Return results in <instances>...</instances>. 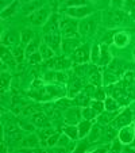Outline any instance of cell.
Segmentation results:
<instances>
[{"label":"cell","mask_w":135,"mask_h":153,"mask_svg":"<svg viewBox=\"0 0 135 153\" xmlns=\"http://www.w3.org/2000/svg\"><path fill=\"white\" fill-rule=\"evenodd\" d=\"M29 96L37 102L46 103V102H54L62 96H68V90L63 87V84L47 83L41 88H31L29 91Z\"/></svg>","instance_id":"6da1fadb"},{"label":"cell","mask_w":135,"mask_h":153,"mask_svg":"<svg viewBox=\"0 0 135 153\" xmlns=\"http://www.w3.org/2000/svg\"><path fill=\"white\" fill-rule=\"evenodd\" d=\"M131 14L124 11L123 8H112L107 14V25L108 27H122L128 26L131 23Z\"/></svg>","instance_id":"7a4b0ae2"},{"label":"cell","mask_w":135,"mask_h":153,"mask_svg":"<svg viewBox=\"0 0 135 153\" xmlns=\"http://www.w3.org/2000/svg\"><path fill=\"white\" fill-rule=\"evenodd\" d=\"M105 92H107V95L112 96V98H115L116 100H118V103L120 104L122 107L130 106V103L132 102V99L127 95L126 90H124V87L122 85L120 80L116 81V83H112V84L105 85Z\"/></svg>","instance_id":"3957f363"},{"label":"cell","mask_w":135,"mask_h":153,"mask_svg":"<svg viewBox=\"0 0 135 153\" xmlns=\"http://www.w3.org/2000/svg\"><path fill=\"white\" fill-rule=\"evenodd\" d=\"M60 31L62 38H77L78 33V20L65 15L60 20Z\"/></svg>","instance_id":"277c9868"},{"label":"cell","mask_w":135,"mask_h":153,"mask_svg":"<svg viewBox=\"0 0 135 153\" xmlns=\"http://www.w3.org/2000/svg\"><path fill=\"white\" fill-rule=\"evenodd\" d=\"M97 25H99V19L93 15L88 18H84L78 22V33L83 37H93L97 31Z\"/></svg>","instance_id":"5b68a950"},{"label":"cell","mask_w":135,"mask_h":153,"mask_svg":"<svg viewBox=\"0 0 135 153\" xmlns=\"http://www.w3.org/2000/svg\"><path fill=\"white\" fill-rule=\"evenodd\" d=\"M45 67L47 69H53V71H68L73 67V61L70 57L66 56H55V57L50 58L47 61H43Z\"/></svg>","instance_id":"8992f818"},{"label":"cell","mask_w":135,"mask_h":153,"mask_svg":"<svg viewBox=\"0 0 135 153\" xmlns=\"http://www.w3.org/2000/svg\"><path fill=\"white\" fill-rule=\"evenodd\" d=\"M134 113H132V110L130 108V106L127 107H123L120 111L118 113V115L115 117V119L112 121V126L116 127V129H122V127L127 126V125H131L132 122H134Z\"/></svg>","instance_id":"52a82bcc"},{"label":"cell","mask_w":135,"mask_h":153,"mask_svg":"<svg viewBox=\"0 0 135 153\" xmlns=\"http://www.w3.org/2000/svg\"><path fill=\"white\" fill-rule=\"evenodd\" d=\"M91 45L88 43H84L81 46H78L77 49L75 50L70 58H72L73 64L75 65H80V64H88L91 62Z\"/></svg>","instance_id":"ba28073f"},{"label":"cell","mask_w":135,"mask_h":153,"mask_svg":"<svg viewBox=\"0 0 135 153\" xmlns=\"http://www.w3.org/2000/svg\"><path fill=\"white\" fill-rule=\"evenodd\" d=\"M50 16H52V8L46 4L38 11H35L34 14L30 15L29 19L34 26H45V23L50 19Z\"/></svg>","instance_id":"9c48e42d"},{"label":"cell","mask_w":135,"mask_h":153,"mask_svg":"<svg viewBox=\"0 0 135 153\" xmlns=\"http://www.w3.org/2000/svg\"><path fill=\"white\" fill-rule=\"evenodd\" d=\"M93 8L91 6H78V7H68L65 10V15L70 18H75L77 20H81L84 18H88L93 15Z\"/></svg>","instance_id":"30bf717a"},{"label":"cell","mask_w":135,"mask_h":153,"mask_svg":"<svg viewBox=\"0 0 135 153\" xmlns=\"http://www.w3.org/2000/svg\"><path fill=\"white\" fill-rule=\"evenodd\" d=\"M63 123L66 125H78V122L83 119V108L78 106H73L68 110L62 111Z\"/></svg>","instance_id":"8fae6325"},{"label":"cell","mask_w":135,"mask_h":153,"mask_svg":"<svg viewBox=\"0 0 135 153\" xmlns=\"http://www.w3.org/2000/svg\"><path fill=\"white\" fill-rule=\"evenodd\" d=\"M84 87H85L84 77L77 76L75 73V76H72V77L69 79V81H68V87H66V90H68V96L73 99L76 95H78L81 91H84Z\"/></svg>","instance_id":"7c38bea8"},{"label":"cell","mask_w":135,"mask_h":153,"mask_svg":"<svg viewBox=\"0 0 135 153\" xmlns=\"http://www.w3.org/2000/svg\"><path fill=\"white\" fill-rule=\"evenodd\" d=\"M41 138L38 136L37 131L34 133H30L27 137H24L22 140V144H20L19 150H23V152H32V150H38L39 149V145H41ZM42 149V148H41Z\"/></svg>","instance_id":"4fadbf2b"},{"label":"cell","mask_w":135,"mask_h":153,"mask_svg":"<svg viewBox=\"0 0 135 153\" xmlns=\"http://www.w3.org/2000/svg\"><path fill=\"white\" fill-rule=\"evenodd\" d=\"M42 41L45 43H47L57 54L61 53V50H62L61 49V45H62V34H61L60 30L54 31V33H47V34H45L42 37Z\"/></svg>","instance_id":"5bb4252c"},{"label":"cell","mask_w":135,"mask_h":153,"mask_svg":"<svg viewBox=\"0 0 135 153\" xmlns=\"http://www.w3.org/2000/svg\"><path fill=\"white\" fill-rule=\"evenodd\" d=\"M43 79L47 83H55V84H68L69 81V75L66 73V71H53L49 69L47 72H45Z\"/></svg>","instance_id":"9a60e30c"},{"label":"cell","mask_w":135,"mask_h":153,"mask_svg":"<svg viewBox=\"0 0 135 153\" xmlns=\"http://www.w3.org/2000/svg\"><path fill=\"white\" fill-rule=\"evenodd\" d=\"M1 45L7 48H14L16 45H20V31H16L14 29H8L3 31L1 34Z\"/></svg>","instance_id":"2e32d148"},{"label":"cell","mask_w":135,"mask_h":153,"mask_svg":"<svg viewBox=\"0 0 135 153\" xmlns=\"http://www.w3.org/2000/svg\"><path fill=\"white\" fill-rule=\"evenodd\" d=\"M23 133L24 131L20 127L16 130H12V131H3L1 133V140H4L10 146H16V145L22 144V140L24 138Z\"/></svg>","instance_id":"e0dca14e"},{"label":"cell","mask_w":135,"mask_h":153,"mask_svg":"<svg viewBox=\"0 0 135 153\" xmlns=\"http://www.w3.org/2000/svg\"><path fill=\"white\" fill-rule=\"evenodd\" d=\"M118 138L120 140L123 145H128L130 146V145L132 144V141H134V138H135V125H134V122H132L131 125H127V126L119 129Z\"/></svg>","instance_id":"ac0fdd59"},{"label":"cell","mask_w":135,"mask_h":153,"mask_svg":"<svg viewBox=\"0 0 135 153\" xmlns=\"http://www.w3.org/2000/svg\"><path fill=\"white\" fill-rule=\"evenodd\" d=\"M50 117L47 115L45 111H38V113L32 114L30 117V121L37 126V129H43V127H49L52 126V121H50Z\"/></svg>","instance_id":"d6986e66"},{"label":"cell","mask_w":135,"mask_h":153,"mask_svg":"<svg viewBox=\"0 0 135 153\" xmlns=\"http://www.w3.org/2000/svg\"><path fill=\"white\" fill-rule=\"evenodd\" d=\"M0 60H1V64H4L7 68L10 69H15L18 65L16 60H15L14 54H12V50L10 48L1 45V56H0Z\"/></svg>","instance_id":"ffe728a7"},{"label":"cell","mask_w":135,"mask_h":153,"mask_svg":"<svg viewBox=\"0 0 135 153\" xmlns=\"http://www.w3.org/2000/svg\"><path fill=\"white\" fill-rule=\"evenodd\" d=\"M43 6H46V0H31V1H27V3L22 4V14L30 16L35 11L42 8Z\"/></svg>","instance_id":"44dd1931"},{"label":"cell","mask_w":135,"mask_h":153,"mask_svg":"<svg viewBox=\"0 0 135 153\" xmlns=\"http://www.w3.org/2000/svg\"><path fill=\"white\" fill-rule=\"evenodd\" d=\"M103 133H104V126L96 122V123H93V126H92V129H91V131H89L86 140L89 141L91 145L92 144H100Z\"/></svg>","instance_id":"7402d4cb"},{"label":"cell","mask_w":135,"mask_h":153,"mask_svg":"<svg viewBox=\"0 0 135 153\" xmlns=\"http://www.w3.org/2000/svg\"><path fill=\"white\" fill-rule=\"evenodd\" d=\"M78 46H81V42L78 38H62L61 49H62L63 54H73Z\"/></svg>","instance_id":"603a6c76"},{"label":"cell","mask_w":135,"mask_h":153,"mask_svg":"<svg viewBox=\"0 0 135 153\" xmlns=\"http://www.w3.org/2000/svg\"><path fill=\"white\" fill-rule=\"evenodd\" d=\"M114 60L111 52H109V46L107 43H101L100 45V61H99V67L100 68H107Z\"/></svg>","instance_id":"cb8c5ba5"},{"label":"cell","mask_w":135,"mask_h":153,"mask_svg":"<svg viewBox=\"0 0 135 153\" xmlns=\"http://www.w3.org/2000/svg\"><path fill=\"white\" fill-rule=\"evenodd\" d=\"M130 41H131V37H130V34L127 31H116L114 34V37H112V43L116 48H120V49L126 48L130 43Z\"/></svg>","instance_id":"d4e9b609"},{"label":"cell","mask_w":135,"mask_h":153,"mask_svg":"<svg viewBox=\"0 0 135 153\" xmlns=\"http://www.w3.org/2000/svg\"><path fill=\"white\" fill-rule=\"evenodd\" d=\"M88 81L91 84H95V85L97 87H103V73H101V68L99 67V65H95V68H93L92 71H91V73L88 75Z\"/></svg>","instance_id":"484cf974"},{"label":"cell","mask_w":135,"mask_h":153,"mask_svg":"<svg viewBox=\"0 0 135 153\" xmlns=\"http://www.w3.org/2000/svg\"><path fill=\"white\" fill-rule=\"evenodd\" d=\"M93 123L95 122L93 121H89V119H81L80 122H78L77 127H78V138L83 140V138H86L89 134V131H91V129H92Z\"/></svg>","instance_id":"4316f807"},{"label":"cell","mask_w":135,"mask_h":153,"mask_svg":"<svg viewBox=\"0 0 135 153\" xmlns=\"http://www.w3.org/2000/svg\"><path fill=\"white\" fill-rule=\"evenodd\" d=\"M119 111H108V110H104L103 113H100L96 118V122L103 126H107V125L112 123V121L115 119V117L118 115Z\"/></svg>","instance_id":"83f0119b"},{"label":"cell","mask_w":135,"mask_h":153,"mask_svg":"<svg viewBox=\"0 0 135 153\" xmlns=\"http://www.w3.org/2000/svg\"><path fill=\"white\" fill-rule=\"evenodd\" d=\"M60 18H58V15L53 14L52 16H50V19L47 20L46 23H45V26H43V33L45 34H47V33H54V31H58L60 30Z\"/></svg>","instance_id":"f1b7e54d"},{"label":"cell","mask_w":135,"mask_h":153,"mask_svg":"<svg viewBox=\"0 0 135 153\" xmlns=\"http://www.w3.org/2000/svg\"><path fill=\"white\" fill-rule=\"evenodd\" d=\"M73 106H75V102L69 96H62V98H58L57 100H54V107L61 111H65Z\"/></svg>","instance_id":"f546056e"},{"label":"cell","mask_w":135,"mask_h":153,"mask_svg":"<svg viewBox=\"0 0 135 153\" xmlns=\"http://www.w3.org/2000/svg\"><path fill=\"white\" fill-rule=\"evenodd\" d=\"M118 131L119 130L116 129V127H114L111 123L107 125V126H104V133H103V137H101V141L104 142H111L114 138H116L118 137ZM100 141V144H101Z\"/></svg>","instance_id":"4dcf8cb0"},{"label":"cell","mask_w":135,"mask_h":153,"mask_svg":"<svg viewBox=\"0 0 135 153\" xmlns=\"http://www.w3.org/2000/svg\"><path fill=\"white\" fill-rule=\"evenodd\" d=\"M73 102H75V106H78V107H86L91 104V102H92V98L88 95V94L85 92V91H81L78 95H76L75 98H73Z\"/></svg>","instance_id":"1f68e13d"},{"label":"cell","mask_w":135,"mask_h":153,"mask_svg":"<svg viewBox=\"0 0 135 153\" xmlns=\"http://www.w3.org/2000/svg\"><path fill=\"white\" fill-rule=\"evenodd\" d=\"M34 38H35V34L31 29L24 27V29L20 30V45H22L23 48H26Z\"/></svg>","instance_id":"d6a6232c"},{"label":"cell","mask_w":135,"mask_h":153,"mask_svg":"<svg viewBox=\"0 0 135 153\" xmlns=\"http://www.w3.org/2000/svg\"><path fill=\"white\" fill-rule=\"evenodd\" d=\"M61 131L65 133L66 136H69L72 140H80L78 138V127L77 125H66L63 123L61 126Z\"/></svg>","instance_id":"836d02e7"},{"label":"cell","mask_w":135,"mask_h":153,"mask_svg":"<svg viewBox=\"0 0 135 153\" xmlns=\"http://www.w3.org/2000/svg\"><path fill=\"white\" fill-rule=\"evenodd\" d=\"M39 53H41V56H42L43 61H47V60H50V58H53V57L57 56V53H55L47 43L43 42V41H42V43H41V46H39Z\"/></svg>","instance_id":"e575fe53"},{"label":"cell","mask_w":135,"mask_h":153,"mask_svg":"<svg viewBox=\"0 0 135 153\" xmlns=\"http://www.w3.org/2000/svg\"><path fill=\"white\" fill-rule=\"evenodd\" d=\"M18 123H19L20 129L23 130V131H29V133H34V131H37V126H35L34 123H32L31 121L26 118H18Z\"/></svg>","instance_id":"d590c367"},{"label":"cell","mask_w":135,"mask_h":153,"mask_svg":"<svg viewBox=\"0 0 135 153\" xmlns=\"http://www.w3.org/2000/svg\"><path fill=\"white\" fill-rule=\"evenodd\" d=\"M104 104H105V110H108V111H120L122 108H123V107L118 103V100H116L115 98H112V96H109V95L105 98Z\"/></svg>","instance_id":"8d00e7d4"},{"label":"cell","mask_w":135,"mask_h":153,"mask_svg":"<svg viewBox=\"0 0 135 153\" xmlns=\"http://www.w3.org/2000/svg\"><path fill=\"white\" fill-rule=\"evenodd\" d=\"M41 39L39 38H34V39L31 41V42L27 45L26 48H24V52H26V58L29 57V56H31L32 53H35V52H38L39 50V46H41Z\"/></svg>","instance_id":"74e56055"},{"label":"cell","mask_w":135,"mask_h":153,"mask_svg":"<svg viewBox=\"0 0 135 153\" xmlns=\"http://www.w3.org/2000/svg\"><path fill=\"white\" fill-rule=\"evenodd\" d=\"M12 76L8 71H1V92L8 91V88L11 87Z\"/></svg>","instance_id":"f35d334b"},{"label":"cell","mask_w":135,"mask_h":153,"mask_svg":"<svg viewBox=\"0 0 135 153\" xmlns=\"http://www.w3.org/2000/svg\"><path fill=\"white\" fill-rule=\"evenodd\" d=\"M12 54H14L15 60H16L18 64L23 62L24 60H26V52H24V48L22 46V45H16V46H14V49H12Z\"/></svg>","instance_id":"ab89813d"},{"label":"cell","mask_w":135,"mask_h":153,"mask_svg":"<svg viewBox=\"0 0 135 153\" xmlns=\"http://www.w3.org/2000/svg\"><path fill=\"white\" fill-rule=\"evenodd\" d=\"M38 136H39L41 141H42V144L46 146V140L49 138L50 136H52L53 133H55V130L53 126H49V127H43V129H39V131H37Z\"/></svg>","instance_id":"60d3db41"},{"label":"cell","mask_w":135,"mask_h":153,"mask_svg":"<svg viewBox=\"0 0 135 153\" xmlns=\"http://www.w3.org/2000/svg\"><path fill=\"white\" fill-rule=\"evenodd\" d=\"M19 1H20V0H15L11 6L7 7L4 11H1V14H0V15H1V19H7V18L15 15V12H16V10H18V6H19Z\"/></svg>","instance_id":"b9f144b4"},{"label":"cell","mask_w":135,"mask_h":153,"mask_svg":"<svg viewBox=\"0 0 135 153\" xmlns=\"http://www.w3.org/2000/svg\"><path fill=\"white\" fill-rule=\"evenodd\" d=\"M99 114L93 110L91 106H86L83 107V119H89V121H93L96 122V118H97Z\"/></svg>","instance_id":"7bdbcfd3"},{"label":"cell","mask_w":135,"mask_h":153,"mask_svg":"<svg viewBox=\"0 0 135 153\" xmlns=\"http://www.w3.org/2000/svg\"><path fill=\"white\" fill-rule=\"evenodd\" d=\"M99 61H100V45L95 43L91 48V62L99 65Z\"/></svg>","instance_id":"ee69618b"},{"label":"cell","mask_w":135,"mask_h":153,"mask_svg":"<svg viewBox=\"0 0 135 153\" xmlns=\"http://www.w3.org/2000/svg\"><path fill=\"white\" fill-rule=\"evenodd\" d=\"M26 60H27V62H29L30 65H39V64L43 61V58H42V56H41L39 50H38V52L32 53L31 56H29Z\"/></svg>","instance_id":"f6af8a7d"},{"label":"cell","mask_w":135,"mask_h":153,"mask_svg":"<svg viewBox=\"0 0 135 153\" xmlns=\"http://www.w3.org/2000/svg\"><path fill=\"white\" fill-rule=\"evenodd\" d=\"M89 106L92 107L93 110L96 111L97 114L103 113L104 110H105V104H104V100H97V99H92V102H91V104Z\"/></svg>","instance_id":"bcb514c9"},{"label":"cell","mask_w":135,"mask_h":153,"mask_svg":"<svg viewBox=\"0 0 135 153\" xmlns=\"http://www.w3.org/2000/svg\"><path fill=\"white\" fill-rule=\"evenodd\" d=\"M124 146H126V145L122 144V141L118 138V137L111 141V152H116V153L122 152V150H124Z\"/></svg>","instance_id":"7dc6e473"},{"label":"cell","mask_w":135,"mask_h":153,"mask_svg":"<svg viewBox=\"0 0 135 153\" xmlns=\"http://www.w3.org/2000/svg\"><path fill=\"white\" fill-rule=\"evenodd\" d=\"M60 136H61V131H55V133H53L52 136H50L49 138L46 140V146H47V148H53V146H55V145L58 144Z\"/></svg>","instance_id":"c3c4849f"},{"label":"cell","mask_w":135,"mask_h":153,"mask_svg":"<svg viewBox=\"0 0 135 153\" xmlns=\"http://www.w3.org/2000/svg\"><path fill=\"white\" fill-rule=\"evenodd\" d=\"M66 7H78V6H89L88 0H65Z\"/></svg>","instance_id":"681fc988"},{"label":"cell","mask_w":135,"mask_h":153,"mask_svg":"<svg viewBox=\"0 0 135 153\" xmlns=\"http://www.w3.org/2000/svg\"><path fill=\"white\" fill-rule=\"evenodd\" d=\"M123 10L127 12H131L132 10H135V0H124Z\"/></svg>","instance_id":"f907efd6"},{"label":"cell","mask_w":135,"mask_h":153,"mask_svg":"<svg viewBox=\"0 0 135 153\" xmlns=\"http://www.w3.org/2000/svg\"><path fill=\"white\" fill-rule=\"evenodd\" d=\"M14 1H15V0H0V10H1V11H4V10H6L7 7L11 6Z\"/></svg>","instance_id":"816d5d0a"},{"label":"cell","mask_w":135,"mask_h":153,"mask_svg":"<svg viewBox=\"0 0 135 153\" xmlns=\"http://www.w3.org/2000/svg\"><path fill=\"white\" fill-rule=\"evenodd\" d=\"M124 0H111V7L112 8H123Z\"/></svg>","instance_id":"f5cc1de1"},{"label":"cell","mask_w":135,"mask_h":153,"mask_svg":"<svg viewBox=\"0 0 135 153\" xmlns=\"http://www.w3.org/2000/svg\"><path fill=\"white\" fill-rule=\"evenodd\" d=\"M134 125H135V119H134ZM130 146H131L132 149H135V138H134V141H132V144L130 145Z\"/></svg>","instance_id":"db71d44e"},{"label":"cell","mask_w":135,"mask_h":153,"mask_svg":"<svg viewBox=\"0 0 135 153\" xmlns=\"http://www.w3.org/2000/svg\"><path fill=\"white\" fill-rule=\"evenodd\" d=\"M130 14H131V18H132V19L135 20V10H132V11L130 12Z\"/></svg>","instance_id":"11a10c76"},{"label":"cell","mask_w":135,"mask_h":153,"mask_svg":"<svg viewBox=\"0 0 135 153\" xmlns=\"http://www.w3.org/2000/svg\"><path fill=\"white\" fill-rule=\"evenodd\" d=\"M132 57H134V60H135V48H134V50H132Z\"/></svg>","instance_id":"9f6ffc18"},{"label":"cell","mask_w":135,"mask_h":153,"mask_svg":"<svg viewBox=\"0 0 135 153\" xmlns=\"http://www.w3.org/2000/svg\"><path fill=\"white\" fill-rule=\"evenodd\" d=\"M95 1H111V0H95Z\"/></svg>","instance_id":"6f0895ef"}]
</instances>
